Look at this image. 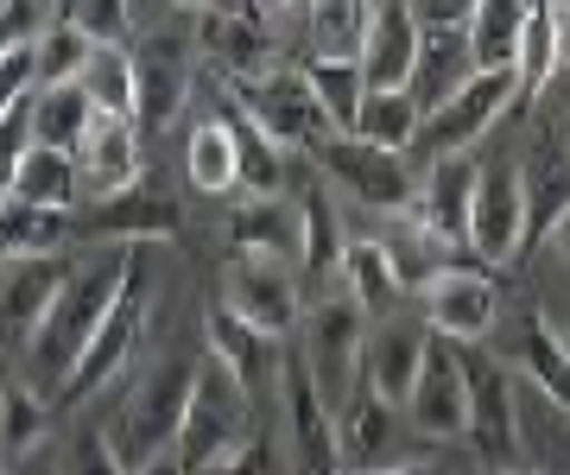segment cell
Masks as SVG:
<instances>
[{"label":"cell","mask_w":570,"mask_h":475,"mask_svg":"<svg viewBox=\"0 0 570 475\" xmlns=\"http://www.w3.org/2000/svg\"><path fill=\"white\" fill-rule=\"evenodd\" d=\"M127 267H134V248H96L77 273H70V286L58 291L51 317L32 330V343H26V387L39 393L45 406L63 399V380L77 374L89 336L102 330V317L115 310V298H121Z\"/></svg>","instance_id":"obj_1"},{"label":"cell","mask_w":570,"mask_h":475,"mask_svg":"<svg viewBox=\"0 0 570 475\" xmlns=\"http://www.w3.org/2000/svg\"><path fill=\"white\" fill-rule=\"evenodd\" d=\"M190 393H197V362H153V368L127 387V399L102 425L108 451H115V463H121L127 475L146 469V463H159V456H171Z\"/></svg>","instance_id":"obj_2"},{"label":"cell","mask_w":570,"mask_h":475,"mask_svg":"<svg viewBox=\"0 0 570 475\" xmlns=\"http://www.w3.org/2000/svg\"><path fill=\"white\" fill-rule=\"evenodd\" d=\"M456 362H463V380H469V451H475L482 475H513L520 456H527L520 406H513V374L482 343H456Z\"/></svg>","instance_id":"obj_3"},{"label":"cell","mask_w":570,"mask_h":475,"mask_svg":"<svg viewBox=\"0 0 570 475\" xmlns=\"http://www.w3.org/2000/svg\"><path fill=\"white\" fill-rule=\"evenodd\" d=\"M223 89H228V102L242 108L279 152H292V146H311V152H317V146L330 140V121H324V108H317V96H311L305 63H279V70H266V77L223 83Z\"/></svg>","instance_id":"obj_4"},{"label":"cell","mask_w":570,"mask_h":475,"mask_svg":"<svg viewBox=\"0 0 570 475\" xmlns=\"http://www.w3.org/2000/svg\"><path fill=\"white\" fill-rule=\"evenodd\" d=\"M247 444V393L228 380L216 362L197 368V393L184 406V425H178V444H171V463L184 475H204L216 469L223 456H235Z\"/></svg>","instance_id":"obj_5"},{"label":"cell","mask_w":570,"mask_h":475,"mask_svg":"<svg viewBox=\"0 0 570 475\" xmlns=\"http://www.w3.org/2000/svg\"><path fill=\"white\" fill-rule=\"evenodd\" d=\"M362 349H367V317L348 298H324L305 317V374L330 413H343L362 393Z\"/></svg>","instance_id":"obj_6"},{"label":"cell","mask_w":570,"mask_h":475,"mask_svg":"<svg viewBox=\"0 0 570 475\" xmlns=\"http://www.w3.org/2000/svg\"><path fill=\"white\" fill-rule=\"evenodd\" d=\"M317 166H324V178L343 190V197H355V204L374 209V216H406V209L419 204V178H412L406 159L355 140V133H330V140L317 146Z\"/></svg>","instance_id":"obj_7"},{"label":"cell","mask_w":570,"mask_h":475,"mask_svg":"<svg viewBox=\"0 0 570 475\" xmlns=\"http://www.w3.org/2000/svg\"><path fill=\"white\" fill-rule=\"evenodd\" d=\"M140 324H146V248H134V267H127L121 298H115V310L102 317V330L89 336V349H82L77 374L63 380L58 406H89L96 393L115 387V374L127 368V355H134V343H140Z\"/></svg>","instance_id":"obj_8"},{"label":"cell","mask_w":570,"mask_h":475,"mask_svg":"<svg viewBox=\"0 0 570 475\" xmlns=\"http://www.w3.org/2000/svg\"><path fill=\"white\" fill-rule=\"evenodd\" d=\"M469 248L482 267H508L527 254V185H520V166H508V159H489L475 178Z\"/></svg>","instance_id":"obj_9"},{"label":"cell","mask_w":570,"mask_h":475,"mask_svg":"<svg viewBox=\"0 0 570 475\" xmlns=\"http://www.w3.org/2000/svg\"><path fill=\"white\" fill-rule=\"evenodd\" d=\"M520 102V83L513 77H489V70H475L456 96H450L444 108H431L425 127H419V152H431V159H463L469 146L482 140L508 108Z\"/></svg>","instance_id":"obj_10"},{"label":"cell","mask_w":570,"mask_h":475,"mask_svg":"<svg viewBox=\"0 0 570 475\" xmlns=\"http://www.w3.org/2000/svg\"><path fill=\"white\" fill-rule=\"evenodd\" d=\"M412 425L400 406L374 399V393H355L343 413H336V456H343V475H387L412 463Z\"/></svg>","instance_id":"obj_11"},{"label":"cell","mask_w":570,"mask_h":475,"mask_svg":"<svg viewBox=\"0 0 570 475\" xmlns=\"http://www.w3.org/2000/svg\"><path fill=\"white\" fill-rule=\"evenodd\" d=\"M178 204L159 197V190H121L108 204H82V216H70V235L77 241H96V248H153V241H171L178 235Z\"/></svg>","instance_id":"obj_12"},{"label":"cell","mask_w":570,"mask_h":475,"mask_svg":"<svg viewBox=\"0 0 570 475\" xmlns=\"http://www.w3.org/2000/svg\"><path fill=\"white\" fill-rule=\"evenodd\" d=\"M419 310H425V330L444 343H482L501 310L489 267H444L419 286Z\"/></svg>","instance_id":"obj_13"},{"label":"cell","mask_w":570,"mask_h":475,"mask_svg":"<svg viewBox=\"0 0 570 475\" xmlns=\"http://www.w3.org/2000/svg\"><path fill=\"white\" fill-rule=\"evenodd\" d=\"M134 26L146 32V44L134 51V77H140V127H165L178 121V108L190 102V51L178 39L159 32V7H134Z\"/></svg>","instance_id":"obj_14"},{"label":"cell","mask_w":570,"mask_h":475,"mask_svg":"<svg viewBox=\"0 0 570 475\" xmlns=\"http://www.w3.org/2000/svg\"><path fill=\"white\" fill-rule=\"evenodd\" d=\"M242 324H254L261 336H292L305 317V291H298V267L279 260H235L228 267V298H223Z\"/></svg>","instance_id":"obj_15"},{"label":"cell","mask_w":570,"mask_h":475,"mask_svg":"<svg viewBox=\"0 0 570 475\" xmlns=\"http://www.w3.org/2000/svg\"><path fill=\"white\" fill-rule=\"evenodd\" d=\"M406 425L419 437H469V380L456 362V343H444V336H431L419 387L406 399Z\"/></svg>","instance_id":"obj_16"},{"label":"cell","mask_w":570,"mask_h":475,"mask_svg":"<svg viewBox=\"0 0 570 475\" xmlns=\"http://www.w3.org/2000/svg\"><path fill=\"white\" fill-rule=\"evenodd\" d=\"M425 349H431V330L419 317H387L362 349V387L406 413L412 387H419V368H425Z\"/></svg>","instance_id":"obj_17"},{"label":"cell","mask_w":570,"mask_h":475,"mask_svg":"<svg viewBox=\"0 0 570 475\" xmlns=\"http://www.w3.org/2000/svg\"><path fill=\"white\" fill-rule=\"evenodd\" d=\"M77 159V178L89 190V204H108L121 190L140 185V121H115V115H96L82 146L70 152Z\"/></svg>","instance_id":"obj_18"},{"label":"cell","mask_w":570,"mask_h":475,"mask_svg":"<svg viewBox=\"0 0 570 475\" xmlns=\"http://www.w3.org/2000/svg\"><path fill=\"white\" fill-rule=\"evenodd\" d=\"M204 336H209V362L235 380V387L254 399V393H266L273 380H285V362H279V343L273 336H261L254 324H242L228 305H209L204 317Z\"/></svg>","instance_id":"obj_19"},{"label":"cell","mask_w":570,"mask_h":475,"mask_svg":"<svg viewBox=\"0 0 570 475\" xmlns=\"http://www.w3.org/2000/svg\"><path fill=\"white\" fill-rule=\"evenodd\" d=\"M475 178H482V166L475 159H431L425 185H419V204H412V216H419V235H431L438 248H469V209H475Z\"/></svg>","instance_id":"obj_20"},{"label":"cell","mask_w":570,"mask_h":475,"mask_svg":"<svg viewBox=\"0 0 570 475\" xmlns=\"http://www.w3.org/2000/svg\"><path fill=\"white\" fill-rule=\"evenodd\" d=\"M63 286H70V260H63V254L7 260V267H0V336L32 343V330L51 317V305H58Z\"/></svg>","instance_id":"obj_21"},{"label":"cell","mask_w":570,"mask_h":475,"mask_svg":"<svg viewBox=\"0 0 570 475\" xmlns=\"http://www.w3.org/2000/svg\"><path fill=\"white\" fill-rule=\"evenodd\" d=\"M285 418H292V463L298 475H343L336 456V413H330L305 374V355L285 362Z\"/></svg>","instance_id":"obj_22"},{"label":"cell","mask_w":570,"mask_h":475,"mask_svg":"<svg viewBox=\"0 0 570 475\" xmlns=\"http://www.w3.org/2000/svg\"><path fill=\"white\" fill-rule=\"evenodd\" d=\"M228 241L242 260H279V267H305V216L285 197H247L228 216Z\"/></svg>","instance_id":"obj_23"},{"label":"cell","mask_w":570,"mask_h":475,"mask_svg":"<svg viewBox=\"0 0 570 475\" xmlns=\"http://www.w3.org/2000/svg\"><path fill=\"white\" fill-rule=\"evenodd\" d=\"M412 77H419V20H412L406 0H381L374 20H367V44H362V83L412 89Z\"/></svg>","instance_id":"obj_24"},{"label":"cell","mask_w":570,"mask_h":475,"mask_svg":"<svg viewBox=\"0 0 570 475\" xmlns=\"http://www.w3.org/2000/svg\"><path fill=\"white\" fill-rule=\"evenodd\" d=\"M520 185H527V254H532L570 216V146L539 140L520 166Z\"/></svg>","instance_id":"obj_25"},{"label":"cell","mask_w":570,"mask_h":475,"mask_svg":"<svg viewBox=\"0 0 570 475\" xmlns=\"http://www.w3.org/2000/svg\"><path fill=\"white\" fill-rule=\"evenodd\" d=\"M343 286H348V305L362 317H393V305L406 298V273L393 260L387 241H367V235H348L343 248Z\"/></svg>","instance_id":"obj_26"},{"label":"cell","mask_w":570,"mask_h":475,"mask_svg":"<svg viewBox=\"0 0 570 475\" xmlns=\"http://www.w3.org/2000/svg\"><path fill=\"white\" fill-rule=\"evenodd\" d=\"M209 121H223L228 140H235V190H247V197H279V185H285V152L266 140L254 121H247L242 108L228 102V89L216 96Z\"/></svg>","instance_id":"obj_27"},{"label":"cell","mask_w":570,"mask_h":475,"mask_svg":"<svg viewBox=\"0 0 570 475\" xmlns=\"http://www.w3.org/2000/svg\"><path fill=\"white\" fill-rule=\"evenodd\" d=\"M367 20H374V7H362V0L305 7V63H362Z\"/></svg>","instance_id":"obj_28"},{"label":"cell","mask_w":570,"mask_h":475,"mask_svg":"<svg viewBox=\"0 0 570 475\" xmlns=\"http://www.w3.org/2000/svg\"><path fill=\"white\" fill-rule=\"evenodd\" d=\"M527 13L520 0H475V20H469V58L489 77H513L520 70V39H527Z\"/></svg>","instance_id":"obj_29"},{"label":"cell","mask_w":570,"mask_h":475,"mask_svg":"<svg viewBox=\"0 0 570 475\" xmlns=\"http://www.w3.org/2000/svg\"><path fill=\"white\" fill-rule=\"evenodd\" d=\"M475 77V58H469V32H419V77H412V102L444 108L456 89Z\"/></svg>","instance_id":"obj_30"},{"label":"cell","mask_w":570,"mask_h":475,"mask_svg":"<svg viewBox=\"0 0 570 475\" xmlns=\"http://www.w3.org/2000/svg\"><path fill=\"white\" fill-rule=\"evenodd\" d=\"M77 197H82L77 159H70V152H51V146H32V152H26V166H20V178H13V197H7V204L70 216V209H77Z\"/></svg>","instance_id":"obj_31"},{"label":"cell","mask_w":570,"mask_h":475,"mask_svg":"<svg viewBox=\"0 0 570 475\" xmlns=\"http://www.w3.org/2000/svg\"><path fill=\"white\" fill-rule=\"evenodd\" d=\"M419 127H425V108L412 102V89H367L362 115H355V140L406 159L412 146H419Z\"/></svg>","instance_id":"obj_32"},{"label":"cell","mask_w":570,"mask_h":475,"mask_svg":"<svg viewBox=\"0 0 570 475\" xmlns=\"http://www.w3.org/2000/svg\"><path fill=\"white\" fill-rule=\"evenodd\" d=\"M77 89L89 96V108H96V115L134 121V108H140V77H134V51H127V44L89 51V70L77 77Z\"/></svg>","instance_id":"obj_33"},{"label":"cell","mask_w":570,"mask_h":475,"mask_svg":"<svg viewBox=\"0 0 570 475\" xmlns=\"http://www.w3.org/2000/svg\"><path fill=\"white\" fill-rule=\"evenodd\" d=\"M520 368H527V380L551 399V413L570 418V355H564V343H558V330H551L546 317H527V330H520Z\"/></svg>","instance_id":"obj_34"},{"label":"cell","mask_w":570,"mask_h":475,"mask_svg":"<svg viewBox=\"0 0 570 475\" xmlns=\"http://www.w3.org/2000/svg\"><path fill=\"white\" fill-rule=\"evenodd\" d=\"M89 121H96V108H89V96H82L77 83L39 89V96H32V140L51 146V152H77Z\"/></svg>","instance_id":"obj_35"},{"label":"cell","mask_w":570,"mask_h":475,"mask_svg":"<svg viewBox=\"0 0 570 475\" xmlns=\"http://www.w3.org/2000/svg\"><path fill=\"white\" fill-rule=\"evenodd\" d=\"M63 241H70V216L0 204V267L7 260H32V254H63Z\"/></svg>","instance_id":"obj_36"},{"label":"cell","mask_w":570,"mask_h":475,"mask_svg":"<svg viewBox=\"0 0 570 475\" xmlns=\"http://www.w3.org/2000/svg\"><path fill=\"white\" fill-rule=\"evenodd\" d=\"M520 108L546 102V89L558 83V26H551V7H532L527 13V39H520Z\"/></svg>","instance_id":"obj_37"},{"label":"cell","mask_w":570,"mask_h":475,"mask_svg":"<svg viewBox=\"0 0 570 475\" xmlns=\"http://www.w3.org/2000/svg\"><path fill=\"white\" fill-rule=\"evenodd\" d=\"M311 77V96L324 108L330 133H355V115L367 102V83H362V63H305Z\"/></svg>","instance_id":"obj_38"},{"label":"cell","mask_w":570,"mask_h":475,"mask_svg":"<svg viewBox=\"0 0 570 475\" xmlns=\"http://www.w3.org/2000/svg\"><path fill=\"white\" fill-rule=\"evenodd\" d=\"M89 51H96V44L82 39L77 26L63 20V7H58V13H51V26L39 32V44H32V63H39V89L77 83L82 70H89Z\"/></svg>","instance_id":"obj_39"},{"label":"cell","mask_w":570,"mask_h":475,"mask_svg":"<svg viewBox=\"0 0 570 475\" xmlns=\"http://www.w3.org/2000/svg\"><path fill=\"white\" fill-rule=\"evenodd\" d=\"M184 171H190V185L209 190V197L235 190V140H228L223 121L190 127V140H184Z\"/></svg>","instance_id":"obj_40"},{"label":"cell","mask_w":570,"mask_h":475,"mask_svg":"<svg viewBox=\"0 0 570 475\" xmlns=\"http://www.w3.org/2000/svg\"><path fill=\"white\" fill-rule=\"evenodd\" d=\"M298 216H305V267L298 273H343L348 235L336 228V209H330L324 190H305L298 197Z\"/></svg>","instance_id":"obj_41"},{"label":"cell","mask_w":570,"mask_h":475,"mask_svg":"<svg viewBox=\"0 0 570 475\" xmlns=\"http://www.w3.org/2000/svg\"><path fill=\"white\" fill-rule=\"evenodd\" d=\"M45 444V399L32 387H7L0 393V451L7 456H26Z\"/></svg>","instance_id":"obj_42"},{"label":"cell","mask_w":570,"mask_h":475,"mask_svg":"<svg viewBox=\"0 0 570 475\" xmlns=\"http://www.w3.org/2000/svg\"><path fill=\"white\" fill-rule=\"evenodd\" d=\"M63 20L77 26L96 51H108V44H121L134 32V7L127 0H63Z\"/></svg>","instance_id":"obj_43"},{"label":"cell","mask_w":570,"mask_h":475,"mask_svg":"<svg viewBox=\"0 0 570 475\" xmlns=\"http://www.w3.org/2000/svg\"><path fill=\"white\" fill-rule=\"evenodd\" d=\"M32 102L26 108H13L7 121H0V204L13 197V178H20V166H26V152H32Z\"/></svg>","instance_id":"obj_44"},{"label":"cell","mask_w":570,"mask_h":475,"mask_svg":"<svg viewBox=\"0 0 570 475\" xmlns=\"http://www.w3.org/2000/svg\"><path fill=\"white\" fill-rule=\"evenodd\" d=\"M32 96H39V63H32V44H26V51H7L0 58V121L13 108H26Z\"/></svg>","instance_id":"obj_45"},{"label":"cell","mask_w":570,"mask_h":475,"mask_svg":"<svg viewBox=\"0 0 570 475\" xmlns=\"http://www.w3.org/2000/svg\"><path fill=\"white\" fill-rule=\"evenodd\" d=\"M412 20H419V32H469L475 0H419V7H412Z\"/></svg>","instance_id":"obj_46"},{"label":"cell","mask_w":570,"mask_h":475,"mask_svg":"<svg viewBox=\"0 0 570 475\" xmlns=\"http://www.w3.org/2000/svg\"><path fill=\"white\" fill-rule=\"evenodd\" d=\"M70 469L77 475H127L121 463H115V451H108L102 432H82L77 444H70Z\"/></svg>","instance_id":"obj_47"},{"label":"cell","mask_w":570,"mask_h":475,"mask_svg":"<svg viewBox=\"0 0 570 475\" xmlns=\"http://www.w3.org/2000/svg\"><path fill=\"white\" fill-rule=\"evenodd\" d=\"M204 475H266V444H254V437H247L242 451L223 456V463H216V469H204Z\"/></svg>","instance_id":"obj_48"},{"label":"cell","mask_w":570,"mask_h":475,"mask_svg":"<svg viewBox=\"0 0 570 475\" xmlns=\"http://www.w3.org/2000/svg\"><path fill=\"white\" fill-rule=\"evenodd\" d=\"M551 26H558V77H570V7H551Z\"/></svg>","instance_id":"obj_49"},{"label":"cell","mask_w":570,"mask_h":475,"mask_svg":"<svg viewBox=\"0 0 570 475\" xmlns=\"http://www.w3.org/2000/svg\"><path fill=\"white\" fill-rule=\"evenodd\" d=\"M551 248H558V260H564V267H570V216H564V222H558V228H551Z\"/></svg>","instance_id":"obj_50"},{"label":"cell","mask_w":570,"mask_h":475,"mask_svg":"<svg viewBox=\"0 0 570 475\" xmlns=\"http://www.w3.org/2000/svg\"><path fill=\"white\" fill-rule=\"evenodd\" d=\"M134 475H184V469L171 463V456H159V463H146V469H134Z\"/></svg>","instance_id":"obj_51"},{"label":"cell","mask_w":570,"mask_h":475,"mask_svg":"<svg viewBox=\"0 0 570 475\" xmlns=\"http://www.w3.org/2000/svg\"><path fill=\"white\" fill-rule=\"evenodd\" d=\"M387 475H450V469H438V463H406V469H387Z\"/></svg>","instance_id":"obj_52"},{"label":"cell","mask_w":570,"mask_h":475,"mask_svg":"<svg viewBox=\"0 0 570 475\" xmlns=\"http://www.w3.org/2000/svg\"><path fill=\"white\" fill-rule=\"evenodd\" d=\"M558 343H564V355H570V336H558Z\"/></svg>","instance_id":"obj_53"},{"label":"cell","mask_w":570,"mask_h":475,"mask_svg":"<svg viewBox=\"0 0 570 475\" xmlns=\"http://www.w3.org/2000/svg\"><path fill=\"white\" fill-rule=\"evenodd\" d=\"M513 475H539V469H513Z\"/></svg>","instance_id":"obj_54"},{"label":"cell","mask_w":570,"mask_h":475,"mask_svg":"<svg viewBox=\"0 0 570 475\" xmlns=\"http://www.w3.org/2000/svg\"><path fill=\"white\" fill-rule=\"evenodd\" d=\"M564 121H570V115H564Z\"/></svg>","instance_id":"obj_55"}]
</instances>
